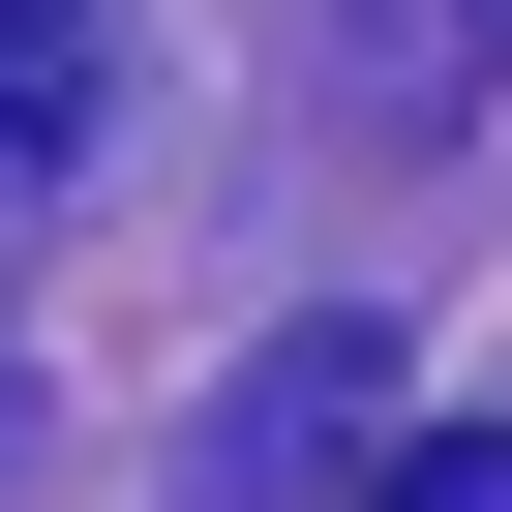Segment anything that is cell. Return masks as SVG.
<instances>
[{
	"label": "cell",
	"instance_id": "cell-1",
	"mask_svg": "<svg viewBox=\"0 0 512 512\" xmlns=\"http://www.w3.org/2000/svg\"><path fill=\"white\" fill-rule=\"evenodd\" d=\"M332 422H362V332H272V362L211 392V452H181V512H272V482H302Z\"/></svg>",
	"mask_w": 512,
	"mask_h": 512
},
{
	"label": "cell",
	"instance_id": "cell-2",
	"mask_svg": "<svg viewBox=\"0 0 512 512\" xmlns=\"http://www.w3.org/2000/svg\"><path fill=\"white\" fill-rule=\"evenodd\" d=\"M362 512H512V422H422V452H392Z\"/></svg>",
	"mask_w": 512,
	"mask_h": 512
}]
</instances>
